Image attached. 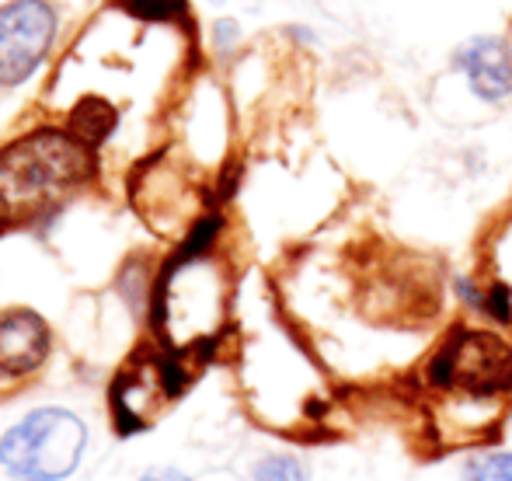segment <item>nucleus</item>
I'll list each match as a JSON object with an SVG mask.
<instances>
[{
  "instance_id": "nucleus-10",
  "label": "nucleus",
  "mask_w": 512,
  "mask_h": 481,
  "mask_svg": "<svg viewBox=\"0 0 512 481\" xmlns=\"http://www.w3.org/2000/svg\"><path fill=\"white\" fill-rule=\"evenodd\" d=\"M460 481H512V454L495 450V454H478L464 464Z\"/></svg>"
},
{
  "instance_id": "nucleus-12",
  "label": "nucleus",
  "mask_w": 512,
  "mask_h": 481,
  "mask_svg": "<svg viewBox=\"0 0 512 481\" xmlns=\"http://www.w3.org/2000/svg\"><path fill=\"white\" fill-rule=\"evenodd\" d=\"M255 481H307V471L297 457H265L255 468Z\"/></svg>"
},
{
  "instance_id": "nucleus-7",
  "label": "nucleus",
  "mask_w": 512,
  "mask_h": 481,
  "mask_svg": "<svg viewBox=\"0 0 512 481\" xmlns=\"http://www.w3.org/2000/svg\"><path fill=\"white\" fill-rule=\"evenodd\" d=\"M185 387V370L175 363V353L168 360L161 356H140L119 373L112 387L115 419L122 433H140L161 415V408Z\"/></svg>"
},
{
  "instance_id": "nucleus-6",
  "label": "nucleus",
  "mask_w": 512,
  "mask_h": 481,
  "mask_svg": "<svg viewBox=\"0 0 512 481\" xmlns=\"http://www.w3.org/2000/svg\"><path fill=\"white\" fill-rule=\"evenodd\" d=\"M56 39V11L49 0H11L0 7V88L28 81L42 67Z\"/></svg>"
},
{
  "instance_id": "nucleus-9",
  "label": "nucleus",
  "mask_w": 512,
  "mask_h": 481,
  "mask_svg": "<svg viewBox=\"0 0 512 481\" xmlns=\"http://www.w3.org/2000/svg\"><path fill=\"white\" fill-rule=\"evenodd\" d=\"M70 126H74V133H81L88 143H98V140H105V136L112 133L115 112L108 109L102 98H84V102L77 105L74 122H70Z\"/></svg>"
},
{
  "instance_id": "nucleus-8",
  "label": "nucleus",
  "mask_w": 512,
  "mask_h": 481,
  "mask_svg": "<svg viewBox=\"0 0 512 481\" xmlns=\"http://www.w3.org/2000/svg\"><path fill=\"white\" fill-rule=\"evenodd\" d=\"M49 356V328L35 311H7L0 318V373L21 377Z\"/></svg>"
},
{
  "instance_id": "nucleus-13",
  "label": "nucleus",
  "mask_w": 512,
  "mask_h": 481,
  "mask_svg": "<svg viewBox=\"0 0 512 481\" xmlns=\"http://www.w3.org/2000/svg\"><path fill=\"white\" fill-rule=\"evenodd\" d=\"M213 32H216V46H220L223 53H227V49H234L237 39H241V25H237L234 18H220Z\"/></svg>"
},
{
  "instance_id": "nucleus-3",
  "label": "nucleus",
  "mask_w": 512,
  "mask_h": 481,
  "mask_svg": "<svg viewBox=\"0 0 512 481\" xmlns=\"http://www.w3.org/2000/svg\"><path fill=\"white\" fill-rule=\"evenodd\" d=\"M425 384L457 408H495L512 394V346L485 328H457L425 366Z\"/></svg>"
},
{
  "instance_id": "nucleus-11",
  "label": "nucleus",
  "mask_w": 512,
  "mask_h": 481,
  "mask_svg": "<svg viewBox=\"0 0 512 481\" xmlns=\"http://www.w3.org/2000/svg\"><path fill=\"white\" fill-rule=\"evenodd\" d=\"M143 21H189V0H119Z\"/></svg>"
},
{
  "instance_id": "nucleus-4",
  "label": "nucleus",
  "mask_w": 512,
  "mask_h": 481,
  "mask_svg": "<svg viewBox=\"0 0 512 481\" xmlns=\"http://www.w3.org/2000/svg\"><path fill=\"white\" fill-rule=\"evenodd\" d=\"M88 429L74 412L39 408L0 440V464L14 481H60L81 464Z\"/></svg>"
},
{
  "instance_id": "nucleus-1",
  "label": "nucleus",
  "mask_w": 512,
  "mask_h": 481,
  "mask_svg": "<svg viewBox=\"0 0 512 481\" xmlns=\"http://www.w3.org/2000/svg\"><path fill=\"white\" fill-rule=\"evenodd\" d=\"M220 220L206 217L192 227L185 248L164 265L154 290V328L175 356L199 353L220 335L227 318L230 283L223 265L209 255Z\"/></svg>"
},
{
  "instance_id": "nucleus-5",
  "label": "nucleus",
  "mask_w": 512,
  "mask_h": 481,
  "mask_svg": "<svg viewBox=\"0 0 512 481\" xmlns=\"http://www.w3.org/2000/svg\"><path fill=\"white\" fill-rule=\"evenodd\" d=\"M439 88H457V98L474 112L512 105V32H474L457 42Z\"/></svg>"
},
{
  "instance_id": "nucleus-2",
  "label": "nucleus",
  "mask_w": 512,
  "mask_h": 481,
  "mask_svg": "<svg viewBox=\"0 0 512 481\" xmlns=\"http://www.w3.org/2000/svg\"><path fill=\"white\" fill-rule=\"evenodd\" d=\"M95 171V143L74 129H35L0 150V227L63 206Z\"/></svg>"
},
{
  "instance_id": "nucleus-14",
  "label": "nucleus",
  "mask_w": 512,
  "mask_h": 481,
  "mask_svg": "<svg viewBox=\"0 0 512 481\" xmlns=\"http://www.w3.org/2000/svg\"><path fill=\"white\" fill-rule=\"evenodd\" d=\"M143 481H189V478H185L182 471H175V468H157V471H147Z\"/></svg>"
}]
</instances>
